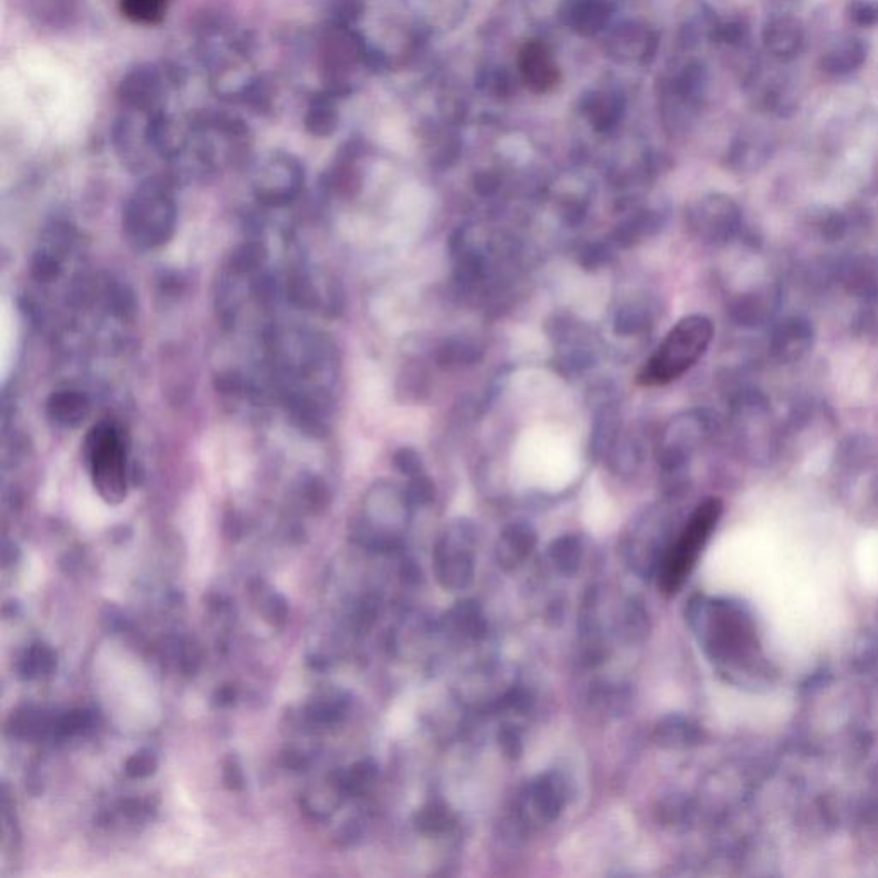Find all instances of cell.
Masks as SVG:
<instances>
[{"label":"cell","mask_w":878,"mask_h":878,"mask_svg":"<svg viewBox=\"0 0 878 878\" xmlns=\"http://www.w3.org/2000/svg\"><path fill=\"white\" fill-rule=\"evenodd\" d=\"M170 0H121V11L129 21L141 26H157L162 23Z\"/></svg>","instance_id":"obj_25"},{"label":"cell","mask_w":878,"mask_h":878,"mask_svg":"<svg viewBox=\"0 0 878 878\" xmlns=\"http://www.w3.org/2000/svg\"><path fill=\"white\" fill-rule=\"evenodd\" d=\"M709 433V421L702 412L690 410L674 417L662 433L657 460L666 476L674 477L685 470L692 453Z\"/></svg>","instance_id":"obj_11"},{"label":"cell","mask_w":878,"mask_h":878,"mask_svg":"<svg viewBox=\"0 0 878 878\" xmlns=\"http://www.w3.org/2000/svg\"><path fill=\"white\" fill-rule=\"evenodd\" d=\"M666 534L668 522L662 517L659 506L650 508L630 525L623 536V556L633 572L644 578L657 575L669 548Z\"/></svg>","instance_id":"obj_10"},{"label":"cell","mask_w":878,"mask_h":878,"mask_svg":"<svg viewBox=\"0 0 878 878\" xmlns=\"http://www.w3.org/2000/svg\"><path fill=\"white\" fill-rule=\"evenodd\" d=\"M393 465H395V469L403 474V476L415 477L419 476V474H424L426 470H424V464H422V458L419 453L415 452L414 448H400L397 453H395V457H393Z\"/></svg>","instance_id":"obj_32"},{"label":"cell","mask_w":878,"mask_h":878,"mask_svg":"<svg viewBox=\"0 0 878 878\" xmlns=\"http://www.w3.org/2000/svg\"><path fill=\"white\" fill-rule=\"evenodd\" d=\"M415 825L421 830L422 834L433 836V834H443L446 830L452 829L455 825L453 813L446 808L443 803L431 801L429 805L424 806L422 810L415 815Z\"/></svg>","instance_id":"obj_26"},{"label":"cell","mask_w":878,"mask_h":878,"mask_svg":"<svg viewBox=\"0 0 878 878\" xmlns=\"http://www.w3.org/2000/svg\"><path fill=\"white\" fill-rule=\"evenodd\" d=\"M223 779L227 782V786L230 789H234V791H241L244 788V774H242V769L237 764V760L235 758H229L227 760V764H225V772H223Z\"/></svg>","instance_id":"obj_35"},{"label":"cell","mask_w":878,"mask_h":878,"mask_svg":"<svg viewBox=\"0 0 878 878\" xmlns=\"http://www.w3.org/2000/svg\"><path fill=\"white\" fill-rule=\"evenodd\" d=\"M650 632L649 616L637 601H628L621 614V635L630 642H642Z\"/></svg>","instance_id":"obj_27"},{"label":"cell","mask_w":878,"mask_h":878,"mask_svg":"<svg viewBox=\"0 0 878 878\" xmlns=\"http://www.w3.org/2000/svg\"><path fill=\"white\" fill-rule=\"evenodd\" d=\"M177 201L169 179L148 177L127 198L122 230L127 242L141 253L165 246L177 230Z\"/></svg>","instance_id":"obj_3"},{"label":"cell","mask_w":878,"mask_h":878,"mask_svg":"<svg viewBox=\"0 0 878 878\" xmlns=\"http://www.w3.org/2000/svg\"><path fill=\"white\" fill-rule=\"evenodd\" d=\"M157 769V760L151 753H136L127 760L126 774L129 777H148Z\"/></svg>","instance_id":"obj_33"},{"label":"cell","mask_w":878,"mask_h":878,"mask_svg":"<svg viewBox=\"0 0 878 878\" xmlns=\"http://www.w3.org/2000/svg\"><path fill=\"white\" fill-rule=\"evenodd\" d=\"M169 81L160 67L145 64L131 69L119 86V100L126 110L157 114L162 112Z\"/></svg>","instance_id":"obj_14"},{"label":"cell","mask_w":878,"mask_h":878,"mask_svg":"<svg viewBox=\"0 0 878 878\" xmlns=\"http://www.w3.org/2000/svg\"><path fill=\"white\" fill-rule=\"evenodd\" d=\"M374 779H376V765L366 760V762L355 764L349 772L343 774L342 779L338 782H340L342 791L355 794L366 791L373 784Z\"/></svg>","instance_id":"obj_28"},{"label":"cell","mask_w":878,"mask_h":878,"mask_svg":"<svg viewBox=\"0 0 878 878\" xmlns=\"http://www.w3.org/2000/svg\"><path fill=\"white\" fill-rule=\"evenodd\" d=\"M714 323L704 314L680 319L637 376L638 385L664 386L697 364L714 340Z\"/></svg>","instance_id":"obj_4"},{"label":"cell","mask_w":878,"mask_h":878,"mask_svg":"<svg viewBox=\"0 0 878 878\" xmlns=\"http://www.w3.org/2000/svg\"><path fill=\"white\" fill-rule=\"evenodd\" d=\"M549 560L561 575L573 577L584 561V542L577 534H565L554 539L549 546Z\"/></svg>","instance_id":"obj_23"},{"label":"cell","mask_w":878,"mask_h":878,"mask_svg":"<svg viewBox=\"0 0 878 878\" xmlns=\"http://www.w3.org/2000/svg\"><path fill=\"white\" fill-rule=\"evenodd\" d=\"M476 525L458 518L439 536L434 548V575L448 592L470 587L476 575Z\"/></svg>","instance_id":"obj_7"},{"label":"cell","mask_w":878,"mask_h":878,"mask_svg":"<svg viewBox=\"0 0 878 878\" xmlns=\"http://www.w3.org/2000/svg\"><path fill=\"white\" fill-rule=\"evenodd\" d=\"M83 455L98 494L110 505L126 500L129 472V443L122 427L114 421H100L91 427L83 443Z\"/></svg>","instance_id":"obj_5"},{"label":"cell","mask_w":878,"mask_h":878,"mask_svg":"<svg viewBox=\"0 0 878 878\" xmlns=\"http://www.w3.org/2000/svg\"><path fill=\"white\" fill-rule=\"evenodd\" d=\"M484 350L479 343L467 338H450L438 349V364L445 369L467 367L481 361Z\"/></svg>","instance_id":"obj_24"},{"label":"cell","mask_w":878,"mask_h":878,"mask_svg":"<svg viewBox=\"0 0 878 878\" xmlns=\"http://www.w3.org/2000/svg\"><path fill=\"white\" fill-rule=\"evenodd\" d=\"M848 18L854 25L870 28L878 25V4L872 0H851L848 4Z\"/></svg>","instance_id":"obj_31"},{"label":"cell","mask_w":878,"mask_h":878,"mask_svg":"<svg viewBox=\"0 0 878 878\" xmlns=\"http://www.w3.org/2000/svg\"><path fill=\"white\" fill-rule=\"evenodd\" d=\"M304 177V167L297 158L285 151H271L254 165V196L270 208L290 205L301 194Z\"/></svg>","instance_id":"obj_9"},{"label":"cell","mask_w":878,"mask_h":878,"mask_svg":"<svg viewBox=\"0 0 878 878\" xmlns=\"http://www.w3.org/2000/svg\"><path fill=\"white\" fill-rule=\"evenodd\" d=\"M405 494H407V500H409L410 505L424 506L433 503L434 498H436V488H434V482L431 481V477L427 476L426 472H424V474H419V476L410 477L409 486L405 488Z\"/></svg>","instance_id":"obj_30"},{"label":"cell","mask_w":878,"mask_h":878,"mask_svg":"<svg viewBox=\"0 0 878 878\" xmlns=\"http://www.w3.org/2000/svg\"><path fill=\"white\" fill-rule=\"evenodd\" d=\"M446 632L458 638L481 637L486 625L481 609L474 601L458 602L445 616Z\"/></svg>","instance_id":"obj_21"},{"label":"cell","mask_w":878,"mask_h":878,"mask_svg":"<svg viewBox=\"0 0 878 878\" xmlns=\"http://www.w3.org/2000/svg\"><path fill=\"white\" fill-rule=\"evenodd\" d=\"M90 412L91 402L88 395L73 388L54 391L47 402V415L50 421L62 429L81 426L88 419Z\"/></svg>","instance_id":"obj_18"},{"label":"cell","mask_w":878,"mask_h":878,"mask_svg":"<svg viewBox=\"0 0 878 878\" xmlns=\"http://www.w3.org/2000/svg\"><path fill=\"white\" fill-rule=\"evenodd\" d=\"M498 743H500L501 752L505 753V757L512 758V760L520 757L522 750H524L522 736L513 726L501 728L500 734H498Z\"/></svg>","instance_id":"obj_34"},{"label":"cell","mask_w":878,"mask_h":878,"mask_svg":"<svg viewBox=\"0 0 878 878\" xmlns=\"http://www.w3.org/2000/svg\"><path fill=\"white\" fill-rule=\"evenodd\" d=\"M338 126V114L335 103L328 95H316L307 105L304 115V127L314 138H328L335 133Z\"/></svg>","instance_id":"obj_22"},{"label":"cell","mask_w":878,"mask_h":878,"mask_svg":"<svg viewBox=\"0 0 878 878\" xmlns=\"http://www.w3.org/2000/svg\"><path fill=\"white\" fill-rule=\"evenodd\" d=\"M866 61L865 43L858 38H849L832 47L822 57V69L830 76H844L860 69Z\"/></svg>","instance_id":"obj_20"},{"label":"cell","mask_w":878,"mask_h":878,"mask_svg":"<svg viewBox=\"0 0 878 878\" xmlns=\"http://www.w3.org/2000/svg\"><path fill=\"white\" fill-rule=\"evenodd\" d=\"M568 801V784L560 772L541 774L525 786L520 794V815L529 824L556 822Z\"/></svg>","instance_id":"obj_13"},{"label":"cell","mask_w":878,"mask_h":878,"mask_svg":"<svg viewBox=\"0 0 878 878\" xmlns=\"http://www.w3.org/2000/svg\"><path fill=\"white\" fill-rule=\"evenodd\" d=\"M218 697H220V704H232L235 698L234 688L232 686H223L218 690Z\"/></svg>","instance_id":"obj_36"},{"label":"cell","mask_w":878,"mask_h":878,"mask_svg":"<svg viewBox=\"0 0 878 878\" xmlns=\"http://www.w3.org/2000/svg\"><path fill=\"white\" fill-rule=\"evenodd\" d=\"M704 740L702 729L697 724L688 721L681 716L664 717L656 726L654 731V741L662 748L669 750H678V748H688V746L697 745Z\"/></svg>","instance_id":"obj_19"},{"label":"cell","mask_w":878,"mask_h":878,"mask_svg":"<svg viewBox=\"0 0 878 878\" xmlns=\"http://www.w3.org/2000/svg\"><path fill=\"white\" fill-rule=\"evenodd\" d=\"M270 352L292 414L306 427L323 426L335 405L338 383V355L330 340L313 331H275Z\"/></svg>","instance_id":"obj_1"},{"label":"cell","mask_w":878,"mask_h":878,"mask_svg":"<svg viewBox=\"0 0 878 878\" xmlns=\"http://www.w3.org/2000/svg\"><path fill=\"white\" fill-rule=\"evenodd\" d=\"M55 666V656L50 652L47 647H33V649L26 654L25 659H23V666H21V674L25 676V678H35V676H40V674H47L54 669Z\"/></svg>","instance_id":"obj_29"},{"label":"cell","mask_w":878,"mask_h":878,"mask_svg":"<svg viewBox=\"0 0 878 878\" xmlns=\"http://www.w3.org/2000/svg\"><path fill=\"white\" fill-rule=\"evenodd\" d=\"M537 532L527 522H513L506 525L496 542V561L510 572L522 565L536 549Z\"/></svg>","instance_id":"obj_17"},{"label":"cell","mask_w":878,"mask_h":878,"mask_svg":"<svg viewBox=\"0 0 878 878\" xmlns=\"http://www.w3.org/2000/svg\"><path fill=\"white\" fill-rule=\"evenodd\" d=\"M410 506L405 491L390 482L376 484L366 500V529H362V537L367 544L378 549L395 548L407 525Z\"/></svg>","instance_id":"obj_8"},{"label":"cell","mask_w":878,"mask_h":878,"mask_svg":"<svg viewBox=\"0 0 878 878\" xmlns=\"http://www.w3.org/2000/svg\"><path fill=\"white\" fill-rule=\"evenodd\" d=\"M762 42L767 52L777 61H793L805 45V31L800 21L791 16L770 19L762 31Z\"/></svg>","instance_id":"obj_16"},{"label":"cell","mask_w":878,"mask_h":878,"mask_svg":"<svg viewBox=\"0 0 878 878\" xmlns=\"http://www.w3.org/2000/svg\"><path fill=\"white\" fill-rule=\"evenodd\" d=\"M813 345V328L805 318L793 316L777 326L770 342L772 357L781 364L803 359Z\"/></svg>","instance_id":"obj_15"},{"label":"cell","mask_w":878,"mask_h":878,"mask_svg":"<svg viewBox=\"0 0 878 878\" xmlns=\"http://www.w3.org/2000/svg\"><path fill=\"white\" fill-rule=\"evenodd\" d=\"M721 515V500L709 498L702 501L688 518L680 536L664 554L657 572L659 589L664 596H674L683 587Z\"/></svg>","instance_id":"obj_6"},{"label":"cell","mask_w":878,"mask_h":878,"mask_svg":"<svg viewBox=\"0 0 878 878\" xmlns=\"http://www.w3.org/2000/svg\"><path fill=\"white\" fill-rule=\"evenodd\" d=\"M686 225L700 241L724 244L740 230V208L728 196L712 194L692 205L686 213Z\"/></svg>","instance_id":"obj_12"},{"label":"cell","mask_w":878,"mask_h":878,"mask_svg":"<svg viewBox=\"0 0 878 878\" xmlns=\"http://www.w3.org/2000/svg\"><path fill=\"white\" fill-rule=\"evenodd\" d=\"M686 620L710 659L724 668L741 664L757 649L752 620L738 604L697 597L690 601Z\"/></svg>","instance_id":"obj_2"}]
</instances>
